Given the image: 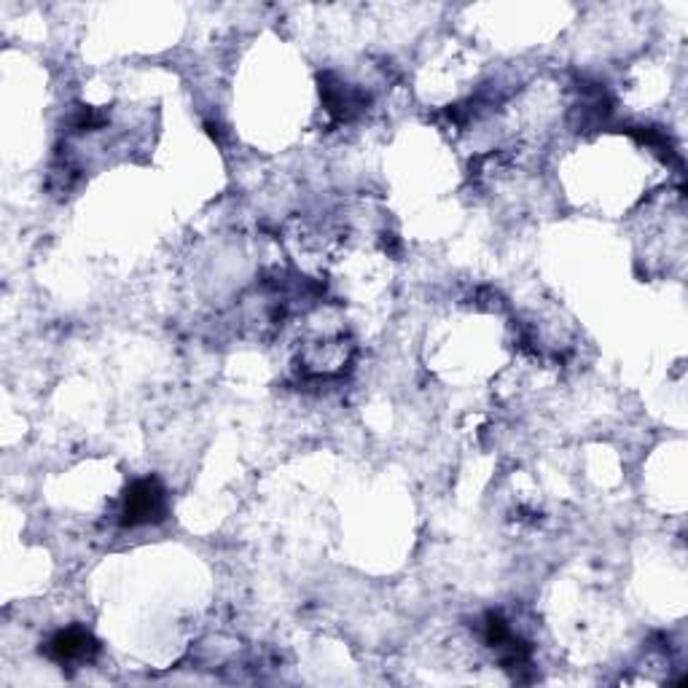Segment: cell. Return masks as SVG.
<instances>
[{
    "label": "cell",
    "mask_w": 688,
    "mask_h": 688,
    "mask_svg": "<svg viewBox=\"0 0 688 688\" xmlns=\"http://www.w3.org/2000/svg\"><path fill=\"white\" fill-rule=\"evenodd\" d=\"M165 514V490L154 479H140L127 490L125 511H121V522L135 528V524H148L161 519Z\"/></svg>",
    "instance_id": "cell-1"
},
{
    "label": "cell",
    "mask_w": 688,
    "mask_h": 688,
    "mask_svg": "<svg viewBox=\"0 0 688 688\" xmlns=\"http://www.w3.org/2000/svg\"><path fill=\"white\" fill-rule=\"evenodd\" d=\"M94 651H98V642L92 640V635L87 629H78V626L57 632L52 637V642H49V657L60 664L87 662Z\"/></svg>",
    "instance_id": "cell-2"
}]
</instances>
